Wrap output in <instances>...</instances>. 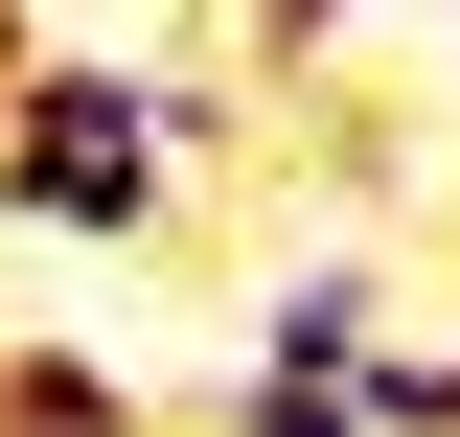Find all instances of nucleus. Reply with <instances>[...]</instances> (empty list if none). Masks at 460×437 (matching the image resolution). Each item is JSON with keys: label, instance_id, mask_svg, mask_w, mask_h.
I'll use <instances>...</instances> for the list:
<instances>
[{"label": "nucleus", "instance_id": "obj_2", "mask_svg": "<svg viewBox=\"0 0 460 437\" xmlns=\"http://www.w3.org/2000/svg\"><path fill=\"white\" fill-rule=\"evenodd\" d=\"M368 345H392V254H368V230L299 254L277 299H253V369H368Z\"/></svg>", "mask_w": 460, "mask_h": 437}, {"label": "nucleus", "instance_id": "obj_5", "mask_svg": "<svg viewBox=\"0 0 460 437\" xmlns=\"http://www.w3.org/2000/svg\"><path fill=\"white\" fill-rule=\"evenodd\" d=\"M368 437H460V345H368Z\"/></svg>", "mask_w": 460, "mask_h": 437}, {"label": "nucleus", "instance_id": "obj_4", "mask_svg": "<svg viewBox=\"0 0 460 437\" xmlns=\"http://www.w3.org/2000/svg\"><path fill=\"white\" fill-rule=\"evenodd\" d=\"M208 437H368V369H230V391H184Z\"/></svg>", "mask_w": 460, "mask_h": 437}, {"label": "nucleus", "instance_id": "obj_1", "mask_svg": "<svg viewBox=\"0 0 460 437\" xmlns=\"http://www.w3.org/2000/svg\"><path fill=\"white\" fill-rule=\"evenodd\" d=\"M230 138V69H138V47H23L0 93V230H69V254H138L184 230L162 184Z\"/></svg>", "mask_w": 460, "mask_h": 437}, {"label": "nucleus", "instance_id": "obj_3", "mask_svg": "<svg viewBox=\"0 0 460 437\" xmlns=\"http://www.w3.org/2000/svg\"><path fill=\"white\" fill-rule=\"evenodd\" d=\"M0 437H184V391L93 369V345H0Z\"/></svg>", "mask_w": 460, "mask_h": 437}]
</instances>
